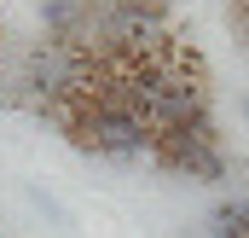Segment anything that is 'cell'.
Instances as JSON below:
<instances>
[{
    "label": "cell",
    "instance_id": "6da1fadb",
    "mask_svg": "<svg viewBox=\"0 0 249 238\" xmlns=\"http://www.w3.org/2000/svg\"><path fill=\"white\" fill-rule=\"evenodd\" d=\"M151 163L168 169V175L203 180V186H220L226 180V157H220V134H214V117H197L186 128H168L151 139Z\"/></svg>",
    "mask_w": 249,
    "mask_h": 238
},
{
    "label": "cell",
    "instance_id": "7a4b0ae2",
    "mask_svg": "<svg viewBox=\"0 0 249 238\" xmlns=\"http://www.w3.org/2000/svg\"><path fill=\"white\" fill-rule=\"evenodd\" d=\"M41 23L47 35L64 41V47H87L93 41V23H99V0H41Z\"/></svg>",
    "mask_w": 249,
    "mask_h": 238
},
{
    "label": "cell",
    "instance_id": "3957f363",
    "mask_svg": "<svg viewBox=\"0 0 249 238\" xmlns=\"http://www.w3.org/2000/svg\"><path fill=\"white\" fill-rule=\"evenodd\" d=\"M203 238H249L244 233V203H238V198H232V203H214L209 221H203Z\"/></svg>",
    "mask_w": 249,
    "mask_h": 238
},
{
    "label": "cell",
    "instance_id": "277c9868",
    "mask_svg": "<svg viewBox=\"0 0 249 238\" xmlns=\"http://www.w3.org/2000/svg\"><path fill=\"white\" fill-rule=\"evenodd\" d=\"M29 203H35V209H41L47 221H58V227H70V215H64V209L53 203V198H47V192H41V186H29Z\"/></svg>",
    "mask_w": 249,
    "mask_h": 238
},
{
    "label": "cell",
    "instance_id": "5b68a950",
    "mask_svg": "<svg viewBox=\"0 0 249 238\" xmlns=\"http://www.w3.org/2000/svg\"><path fill=\"white\" fill-rule=\"evenodd\" d=\"M232 23H238V35L249 41V0H238V6H232Z\"/></svg>",
    "mask_w": 249,
    "mask_h": 238
},
{
    "label": "cell",
    "instance_id": "8992f818",
    "mask_svg": "<svg viewBox=\"0 0 249 238\" xmlns=\"http://www.w3.org/2000/svg\"><path fill=\"white\" fill-rule=\"evenodd\" d=\"M244 117H249V99H244Z\"/></svg>",
    "mask_w": 249,
    "mask_h": 238
}]
</instances>
